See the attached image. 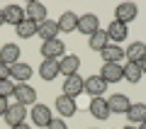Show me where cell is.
I'll return each instance as SVG.
<instances>
[{"label": "cell", "mask_w": 146, "mask_h": 129, "mask_svg": "<svg viewBox=\"0 0 146 129\" xmlns=\"http://www.w3.org/2000/svg\"><path fill=\"white\" fill-rule=\"evenodd\" d=\"M139 68H141V73H146V59H141V61H139Z\"/></svg>", "instance_id": "obj_33"}, {"label": "cell", "mask_w": 146, "mask_h": 129, "mask_svg": "<svg viewBox=\"0 0 146 129\" xmlns=\"http://www.w3.org/2000/svg\"><path fill=\"white\" fill-rule=\"evenodd\" d=\"M5 112H7V100H3V98H0V117H3Z\"/></svg>", "instance_id": "obj_31"}, {"label": "cell", "mask_w": 146, "mask_h": 129, "mask_svg": "<svg viewBox=\"0 0 146 129\" xmlns=\"http://www.w3.org/2000/svg\"><path fill=\"white\" fill-rule=\"evenodd\" d=\"M139 129H146V122H144V124H139Z\"/></svg>", "instance_id": "obj_36"}, {"label": "cell", "mask_w": 146, "mask_h": 129, "mask_svg": "<svg viewBox=\"0 0 146 129\" xmlns=\"http://www.w3.org/2000/svg\"><path fill=\"white\" fill-rule=\"evenodd\" d=\"M124 129H139V127H134V124H127V127Z\"/></svg>", "instance_id": "obj_35"}, {"label": "cell", "mask_w": 146, "mask_h": 129, "mask_svg": "<svg viewBox=\"0 0 146 129\" xmlns=\"http://www.w3.org/2000/svg\"><path fill=\"white\" fill-rule=\"evenodd\" d=\"M10 129H29V124H27V122H22V124H17V127H10Z\"/></svg>", "instance_id": "obj_32"}, {"label": "cell", "mask_w": 146, "mask_h": 129, "mask_svg": "<svg viewBox=\"0 0 146 129\" xmlns=\"http://www.w3.org/2000/svg\"><path fill=\"white\" fill-rule=\"evenodd\" d=\"M127 119H129L131 124H144L146 122V105L144 102L129 105V110H127Z\"/></svg>", "instance_id": "obj_23"}, {"label": "cell", "mask_w": 146, "mask_h": 129, "mask_svg": "<svg viewBox=\"0 0 146 129\" xmlns=\"http://www.w3.org/2000/svg\"><path fill=\"white\" fill-rule=\"evenodd\" d=\"M29 117H32V122L36 124V127L39 129H46L49 124H51V107H49V105H32V112H29Z\"/></svg>", "instance_id": "obj_1"}, {"label": "cell", "mask_w": 146, "mask_h": 129, "mask_svg": "<svg viewBox=\"0 0 146 129\" xmlns=\"http://www.w3.org/2000/svg\"><path fill=\"white\" fill-rule=\"evenodd\" d=\"M25 117H27V107H25V105H20V102L7 105V112L3 114V119H5L10 127H17V124H22V122H25Z\"/></svg>", "instance_id": "obj_9"}, {"label": "cell", "mask_w": 146, "mask_h": 129, "mask_svg": "<svg viewBox=\"0 0 146 129\" xmlns=\"http://www.w3.org/2000/svg\"><path fill=\"white\" fill-rule=\"evenodd\" d=\"M129 105H131V100L127 98V95H122V93H115L112 98H107V107H110V114H127Z\"/></svg>", "instance_id": "obj_10"}, {"label": "cell", "mask_w": 146, "mask_h": 129, "mask_svg": "<svg viewBox=\"0 0 146 129\" xmlns=\"http://www.w3.org/2000/svg\"><path fill=\"white\" fill-rule=\"evenodd\" d=\"M5 25V17H3V10H0V27Z\"/></svg>", "instance_id": "obj_34"}, {"label": "cell", "mask_w": 146, "mask_h": 129, "mask_svg": "<svg viewBox=\"0 0 146 129\" xmlns=\"http://www.w3.org/2000/svg\"><path fill=\"white\" fill-rule=\"evenodd\" d=\"M5 78H10V66H5L0 61V80H5Z\"/></svg>", "instance_id": "obj_30"}, {"label": "cell", "mask_w": 146, "mask_h": 129, "mask_svg": "<svg viewBox=\"0 0 146 129\" xmlns=\"http://www.w3.org/2000/svg\"><path fill=\"white\" fill-rule=\"evenodd\" d=\"M32 73H34V68L29 66V63L20 61L15 63V66H10V80H17V83H27L32 78Z\"/></svg>", "instance_id": "obj_17"}, {"label": "cell", "mask_w": 146, "mask_h": 129, "mask_svg": "<svg viewBox=\"0 0 146 129\" xmlns=\"http://www.w3.org/2000/svg\"><path fill=\"white\" fill-rule=\"evenodd\" d=\"M105 90H107V83L102 80V78L95 73V76H88L83 83V93H88L90 98H102Z\"/></svg>", "instance_id": "obj_5"}, {"label": "cell", "mask_w": 146, "mask_h": 129, "mask_svg": "<svg viewBox=\"0 0 146 129\" xmlns=\"http://www.w3.org/2000/svg\"><path fill=\"white\" fill-rule=\"evenodd\" d=\"M15 32H17L20 39H29V37H34L36 32H39V25L32 22V20H25V22H20V25L15 27Z\"/></svg>", "instance_id": "obj_26"}, {"label": "cell", "mask_w": 146, "mask_h": 129, "mask_svg": "<svg viewBox=\"0 0 146 129\" xmlns=\"http://www.w3.org/2000/svg\"><path fill=\"white\" fill-rule=\"evenodd\" d=\"M136 17H139L136 3H119V5L115 7V20L122 22V25H129V22H134Z\"/></svg>", "instance_id": "obj_3"}, {"label": "cell", "mask_w": 146, "mask_h": 129, "mask_svg": "<svg viewBox=\"0 0 146 129\" xmlns=\"http://www.w3.org/2000/svg\"><path fill=\"white\" fill-rule=\"evenodd\" d=\"M12 93H15V83H12L10 78L0 80V98H3V100H7V98H12Z\"/></svg>", "instance_id": "obj_28"}, {"label": "cell", "mask_w": 146, "mask_h": 129, "mask_svg": "<svg viewBox=\"0 0 146 129\" xmlns=\"http://www.w3.org/2000/svg\"><path fill=\"white\" fill-rule=\"evenodd\" d=\"M98 29H100V17H98V15L85 12V15L78 17V32H80V34L90 37V34H95Z\"/></svg>", "instance_id": "obj_8"}, {"label": "cell", "mask_w": 146, "mask_h": 129, "mask_svg": "<svg viewBox=\"0 0 146 129\" xmlns=\"http://www.w3.org/2000/svg\"><path fill=\"white\" fill-rule=\"evenodd\" d=\"M124 59H129V63H139L141 59H146V44L144 41H131L124 49Z\"/></svg>", "instance_id": "obj_19"}, {"label": "cell", "mask_w": 146, "mask_h": 129, "mask_svg": "<svg viewBox=\"0 0 146 129\" xmlns=\"http://www.w3.org/2000/svg\"><path fill=\"white\" fill-rule=\"evenodd\" d=\"M107 44H110V37H107L105 29H98L95 34H90V39H88V47L93 49V51H102Z\"/></svg>", "instance_id": "obj_25"}, {"label": "cell", "mask_w": 146, "mask_h": 129, "mask_svg": "<svg viewBox=\"0 0 146 129\" xmlns=\"http://www.w3.org/2000/svg\"><path fill=\"white\" fill-rule=\"evenodd\" d=\"M107 37H110V44H119V41H124L127 37H129V29H127V25H122V22L112 20L107 25Z\"/></svg>", "instance_id": "obj_13"}, {"label": "cell", "mask_w": 146, "mask_h": 129, "mask_svg": "<svg viewBox=\"0 0 146 129\" xmlns=\"http://www.w3.org/2000/svg\"><path fill=\"white\" fill-rule=\"evenodd\" d=\"M100 78H102L105 83H119V80H124V73H122V66L119 63H105L102 66V71L98 73Z\"/></svg>", "instance_id": "obj_12"}, {"label": "cell", "mask_w": 146, "mask_h": 129, "mask_svg": "<svg viewBox=\"0 0 146 129\" xmlns=\"http://www.w3.org/2000/svg\"><path fill=\"white\" fill-rule=\"evenodd\" d=\"M46 129H68V124H66V119H61V117H54V119H51V124H49Z\"/></svg>", "instance_id": "obj_29"}, {"label": "cell", "mask_w": 146, "mask_h": 129, "mask_svg": "<svg viewBox=\"0 0 146 129\" xmlns=\"http://www.w3.org/2000/svg\"><path fill=\"white\" fill-rule=\"evenodd\" d=\"M39 78H42V80H54V78H58V61L44 59V61L39 63Z\"/></svg>", "instance_id": "obj_22"}, {"label": "cell", "mask_w": 146, "mask_h": 129, "mask_svg": "<svg viewBox=\"0 0 146 129\" xmlns=\"http://www.w3.org/2000/svg\"><path fill=\"white\" fill-rule=\"evenodd\" d=\"M122 73H124V80L134 83V85L141 80V76H144V73H141V68H139V63H129V61L122 66Z\"/></svg>", "instance_id": "obj_27"}, {"label": "cell", "mask_w": 146, "mask_h": 129, "mask_svg": "<svg viewBox=\"0 0 146 129\" xmlns=\"http://www.w3.org/2000/svg\"><path fill=\"white\" fill-rule=\"evenodd\" d=\"M100 56H102L105 63H119L122 59H124V49H122L119 44H107V47L100 51Z\"/></svg>", "instance_id": "obj_21"}, {"label": "cell", "mask_w": 146, "mask_h": 129, "mask_svg": "<svg viewBox=\"0 0 146 129\" xmlns=\"http://www.w3.org/2000/svg\"><path fill=\"white\" fill-rule=\"evenodd\" d=\"M58 32H63V34H68V32H76L78 29V15L76 12H71V10H66L61 17H58Z\"/></svg>", "instance_id": "obj_20"}, {"label": "cell", "mask_w": 146, "mask_h": 129, "mask_svg": "<svg viewBox=\"0 0 146 129\" xmlns=\"http://www.w3.org/2000/svg\"><path fill=\"white\" fill-rule=\"evenodd\" d=\"M54 107H56L58 117H73L76 110H78V105H76V98H68V95L61 93L56 100H54Z\"/></svg>", "instance_id": "obj_7"}, {"label": "cell", "mask_w": 146, "mask_h": 129, "mask_svg": "<svg viewBox=\"0 0 146 129\" xmlns=\"http://www.w3.org/2000/svg\"><path fill=\"white\" fill-rule=\"evenodd\" d=\"M25 15H27V20L36 22V25H42V22L46 20V5H42V3L32 0V3H27V7H25Z\"/></svg>", "instance_id": "obj_15"}, {"label": "cell", "mask_w": 146, "mask_h": 129, "mask_svg": "<svg viewBox=\"0 0 146 129\" xmlns=\"http://www.w3.org/2000/svg\"><path fill=\"white\" fill-rule=\"evenodd\" d=\"M42 56L44 59H54V61H58L61 56H66V44H63V39L42 41Z\"/></svg>", "instance_id": "obj_2"}, {"label": "cell", "mask_w": 146, "mask_h": 129, "mask_svg": "<svg viewBox=\"0 0 146 129\" xmlns=\"http://www.w3.org/2000/svg\"><path fill=\"white\" fill-rule=\"evenodd\" d=\"M3 17H5V25H12V27H17L20 22L27 20L25 7H20V5H7V7H3Z\"/></svg>", "instance_id": "obj_16"}, {"label": "cell", "mask_w": 146, "mask_h": 129, "mask_svg": "<svg viewBox=\"0 0 146 129\" xmlns=\"http://www.w3.org/2000/svg\"><path fill=\"white\" fill-rule=\"evenodd\" d=\"M36 34L42 37L44 41H49V39H58V25L54 20H44L42 25H39V32Z\"/></svg>", "instance_id": "obj_24"}, {"label": "cell", "mask_w": 146, "mask_h": 129, "mask_svg": "<svg viewBox=\"0 0 146 129\" xmlns=\"http://www.w3.org/2000/svg\"><path fill=\"white\" fill-rule=\"evenodd\" d=\"M20 59H22V51L17 44H3L0 47V61L5 66H15V63H20Z\"/></svg>", "instance_id": "obj_11"}, {"label": "cell", "mask_w": 146, "mask_h": 129, "mask_svg": "<svg viewBox=\"0 0 146 129\" xmlns=\"http://www.w3.org/2000/svg\"><path fill=\"white\" fill-rule=\"evenodd\" d=\"M88 110L95 119H110V107H107V100L105 98H90Z\"/></svg>", "instance_id": "obj_18"}, {"label": "cell", "mask_w": 146, "mask_h": 129, "mask_svg": "<svg viewBox=\"0 0 146 129\" xmlns=\"http://www.w3.org/2000/svg\"><path fill=\"white\" fill-rule=\"evenodd\" d=\"M83 83H85V78H80L78 73L68 76L66 80H63V95H68V98H78V95L83 93Z\"/></svg>", "instance_id": "obj_14"}, {"label": "cell", "mask_w": 146, "mask_h": 129, "mask_svg": "<svg viewBox=\"0 0 146 129\" xmlns=\"http://www.w3.org/2000/svg\"><path fill=\"white\" fill-rule=\"evenodd\" d=\"M12 98H17V102L25 105V107H27V105H36V90L32 88L29 83H17Z\"/></svg>", "instance_id": "obj_4"}, {"label": "cell", "mask_w": 146, "mask_h": 129, "mask_svg": "<svg viewBox=\"0 0 146 129\" xmlns=\"http://www.w3.org/2000/svg\"><path fill=\"white\" fill-rule=\"evenodd\" d=\"M78 68H80V56L78 54H66V56H61L58 59V73L61 76H73V73H78Z\"/></svg>", "instance_id": "obj_6"}]
</instances>
